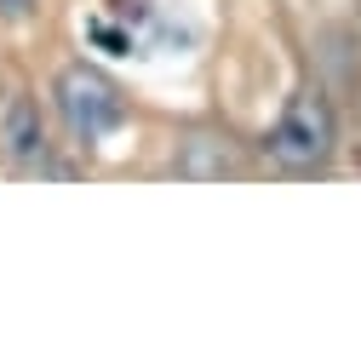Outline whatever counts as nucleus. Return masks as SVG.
<instances>
[{
	"mask_svg": "<svg viewBox=\"0 0 361 361\" xmlns=\"http://www.w3.org/2000/svg\"><path fill=\"white\" fill-rule=\"evenodd\" d=\"M52 98H58L63 126L75 132L80 144L109 138V132L126 121V98H121V86H115L104 69H92V63H69V69L52 80Z\"/></svg>",
	"mask_w": 361,
	"mask_h": 361,
	"instance_id": "nucleus-1",
	"label": "nucleus"
},
{
	"mask_svg": "<svg viewBox=\"0 0 361 361\" xmlns=\"http://www.w3.org/2000/svg\"><path fill=\"white\" fill-rule=\"evenodd\" d=\"M333 144H338L333 109L315 98V92H298V98L281 109V121L269 126V138H264L269 161H281L287 172H315V166H327Z\"/></svg>",
	"mask_w": 361,
	"mask_h": 361,
	"instance_id": "nucleus-2",
	"label": "nucleus"
},
{
	"mask_svg": "<svg viewBox=\"0 0 361 361\" xmlns=\"http://www.w3.org/2000/svg\"><path fill=\"white\" fill-rule=\"evenodd\" d=\"M40 149H47V138H40V126H35V109L18 104L12 109V161H35Z\"/></svg>",
	"mask_w": 361,
	"mask_h": 361,
	"instance_id": "nucleus-3",
	"label": "nucleus"
},
{
	"mask_svg": "<svg viewBox=\"0 0 361 361\" xmlns=\"http://www.w3.org/2000/svg\"><path fill=\"white\" fill-rule=\"evenodd\" d=\"M35 0H0V18H29Z\"/></svg>",
	"mask_w": 361,
	"mask_h": 361,
	"instance_id": "nucleus-4",
	"label": "nucleus"
}]
</instances>
